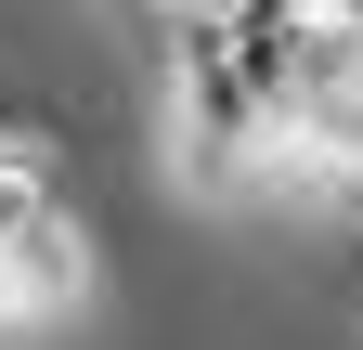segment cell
I'll list each match as a JSON object with an SVG mask.
<instances>
[{
  "label": "cell",
  "instance_id": "6da1fadb",
  "mask_svg": "<svg viewBox=\"0 0 363 350\" xmlns=\"http://www.w3.org/2000/svg\"><path fill=\"white\" fill-rule=\"evenodd\" d=\"M286 65H298V13H208L169 26V156L195 182H247L286 143Z\"/></svg>",
  "mask_w": 363,
  "mask_h": 350
},
{
  "label": "cell",
  "instance_id": "7a4b0ae2",
  "mask_svg": "<svg viewBox=\"0 0 363 350\" xmlns=\"http://www.w3.org/2000/svg\"><path fill=\"white\" fill-rule=\"evenodd\" d=\"M91 273H104V247H91V221L65 208V182L26 143H0V324L91 298Z\"/></svg>",
  "mask_w": 363,
  "mask_h": 350
}]
</instances>
